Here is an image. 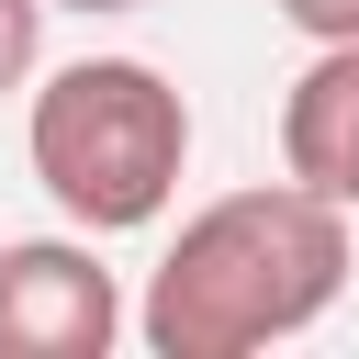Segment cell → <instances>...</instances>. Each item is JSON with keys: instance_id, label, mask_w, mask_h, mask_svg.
I'll return each instance as SVG.
<instances>
[{"instance_id": "5", "label": "cell", "mask_w": 359, "mask_h": 359, "mask_svg": "<svg viewBox=\"0 0 359 359\" xmlns=\"http://www.w3.org/2000/svg\"><path fill=\"white\" fill-rule=\"evenodd\" d=\"M45 67V0H0V90H34Z\"/></svg>"}, {"instance_id": "7", "label": "cell", "mask_w": 359, "mask_h": 359, "mask_svg": "<svg viewBox=\"0 0 359 359\" xmlns=\"http://www.w3.org/2000/svg\"><path fill=\"white\" fill-rule=\"evenodd\" d=\"M45 11H146V0H45Z\"/></svg>"}, {"instance_id": "3", "label": "cell", "mask_w": 359, "mask_h": 359, "mask_svg": "<svg viewBox=\"0 0 359 359\" xmlns=\"http://www.w3.org/2000/svg\"><path fill=\"white\" fill-rule=\"evenodd\" d=\"M123 325H135L123 280L101 269V247L79 224L0 247V359H112Z\"/></svg>"}, {"instance_id": "6", "label": "cell", "mask_w": 359, "mask_h": 359, "mask_svg": "<svg viewBox=\"0 0 359 359\" xmlns=\"http://www.w3.org/2000/svg\"><path fill=\"white\" fill-rule=\"evenodd\" d=\"M292 34H314V45H359V0H269Z\"/></svg>"}, {"instance_id": "2", "label": "cell", "mask_w": 359, "mask_h": 359, "mask_svg": "<svg viewBox=\"0 0 359 359\" xmlns=\"http://www.w3.org/2000/svg\"><path fill=\"white\" fill-rule=\"evenodd\" d=\"M22 157L45 180V202L79 224V236H135L180 202V168H191V101L168 67L146 56H79L34 90L22 112Z\"/></svg>"}, {"instance_id": "1", "label": "cell", "mask_w": 359, "mask_h": 359, "mask_svg": "<svg viewBox=\"0 0 359 359\" xmlns=\"http://www.w3.org/2000/svg\"><path fill=\"white\" fill-rule=\"evenodd\" d=\"M337 292H348V202H325L280 168L258 191L202 202L168 236V258L146 269L135 337L157 359H258V348L303 337Z\"/></svg>"}, {"instance_id": "4", "label": "cell", "mask_w": 359, "mask_h": 359, "mask_svg": "<svg viewBox=\"0 0 359 359\" xmlns=\"http://www.w3.org/2000/svg\"><path fill=\"white\" fill-rule=\"evenodd\" d=\"M280 168L359 213V45H314V67L280 90Z\"/></svg>"}]
</instances>
